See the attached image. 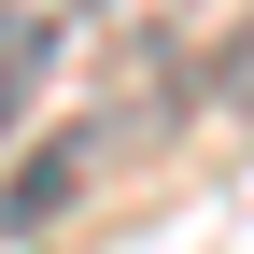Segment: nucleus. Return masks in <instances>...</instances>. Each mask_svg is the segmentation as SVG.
I'll return each instance as SVG.
<instances>
[{"label": "nucleus", "instance_id": "1", "mask_svg": "<svg viewBox=\"0 0 254 254\" xmlns=\"http://www.w3.org/2000/svg\"><path fill=\"white\" fill-rule=\"evenodd\" d=\"M141 141H155V99H113V113H85V127H57V141H28V155H14V184H0V240L71 226V212L99 198Z\"/></svg>", "mask_w": 254, "mask_h": 254}, {"label": "nucleus", "instance_id": "2", "mask_svg": "<svg viewBox=\"0 0 254 254\" xmlns=\"http://www.w3.org/2000/svg\"><path fill=\"white\" fill-rule=\"evenodd\" d=\"M57 57H71V14H43V0H0V141H14V127L43 113Z\"/></svg>", "mask_w": 254, "mask_h": 254}, {"label": "nucleus", "instance_id": "3", "mask_svg": "<svg viewBox=\"0 0 254 254\" xmlns=\"http://www.w3.org/2000/svg\"><path fill=\"white\" fill-rule=\"evenodd\" d=\"M212 99H226V113H240V127H254V14H240V28H226V57H212Z\"/></svg>", "mask_w": 254, "mask_h": 254}]
</instances>
